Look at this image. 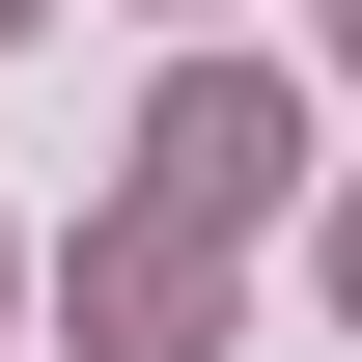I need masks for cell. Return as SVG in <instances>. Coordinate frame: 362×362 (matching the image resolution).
<instances>
[{
	"label": "cell",
	"mask_w": 362,
	"mask_h": 362,
	"mask_svg": "<svg viewBox=\"0 0 362 362\" xmlns=\"http://www.w3.org/2000/svg\"><path fill=\"white\" fill-rule=\"evenodd\" d=\"M84 334H112V362H195V334H223L195 223H112V251H84Z\"/></svg>",
	"instance_id": "obj_2"
},
{
	"label": "cell",
	"mask_w": 362,
	"mask_h": 362,
	"mask_svg": "<svg viewBox=\"0 0 362 362\" xmlns=\"http://www.w3.org/2000/svg\"><path fill=\"white\" fill-rule=\"evenodd\" d=\"M0 28H28V0H0Z\"/></svg>",
	"instance_id": "obj_5"
},
{
	"label": "cell",
	"mask_w": 362,
	"mask_h": 362,
	"mask_svg": "<svg viewBox=\"0 0 362 362\" xmlns=\"http://www.w3.org/2000/svg\"><path fill=\"white\" fill-rule=\"evenodd\" d=\"M279 168H307V112H279V84H251V56H195V84H168V112H139V223H251V195H279Z\"/></svg>",
	"instance_id": "obj_1"
},
{
	"label": "cell",
	"mask_w": 362,
	"mask_h": 362,
	"mask_svg": "<svg viewBox=\"0 0 362 362\" xmlns=\"http://www.w3.org/2000/svg\"><path fill=\"white\" fill-rule=\"evenodd\" d=\"M334 307H362V195H334Z\"/></svg>",
	"instance_id": "obj_3"
},
{
	"label": "cell",
	"mask_w": 362,
	"mask_h": 362,
	"mask_svg": "<svg viewBox=\"0 0 362 362\" xmlns=\"http://www.w3.org/2000/svg\"><path fill=\"white\" fill-rule=\"evenodd\" d=\"M334 56H362V0H334Z\"/></svg>",
	"instance_id": "obj_4"
}]
</instances>
